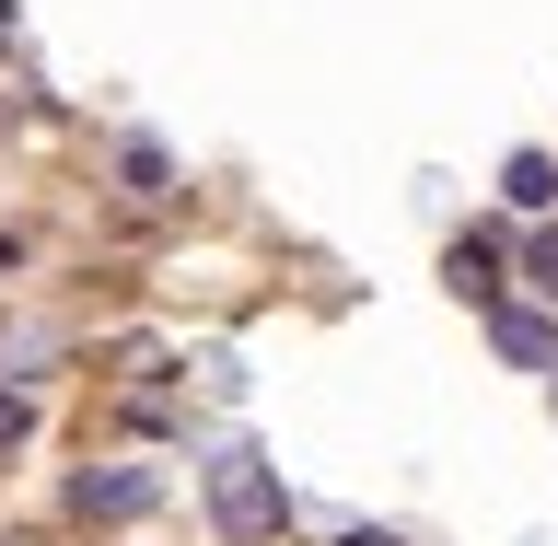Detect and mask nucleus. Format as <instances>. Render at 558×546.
Masks as SVG:
<instances>
[{"instance_id": "obj_1", "label": "nucleus", "mask_w": 558, "mask_h": 546, "mask_svg": "<svg viewBox=\"0 0 558 546\" xmlns=\"http://www.w3.org/2000/svg\"><path fill=\"white\" fill-rule=\"evenodd\" d=\"M209 523H221L233 546H268L279 523H291V488H279V465L256 442H221V453H209Z\"/></svg>"}, {"instance_id": "obj_2", "label": "nucleus", "mask_w": 558, "mask_h": 546, "mask_svg": "<svg viewBox=\"0 0 558 546\" xmlns=\"http://www.w3.org/2000/svg\"><path fill=\"white\" fill-rule=\"evenodd\" d=\"M151 500H163L151 465H82V477H70V512H82V523H140Z\"/></svg>"}, {"instance_id": "obj_3", "label": "nucleus", "mask_w": 558, "mask_h": 546, "mask_svg": "<svg viewBox=\"0 0 558 546\" xmlns=\"http://www.w3.org/2000/svg\"><path fill=\"white\" fill-rule=\"evenodd\" d=\"M488 349L512 373H558V303H488Z\"/></svg>"}, {"instance_id": "obj_4", "label": "nucleus", "mask_w": 558, "mask_h": 546, "mask_svg": "<svg viewBox=\"0 0 558 546\" xmlns=\"http://www.w3.org/2000/svg\"><path fill=\"white\" fill-rule=\"evenodd\" d=\"M500 198L547 221V209H558V163H547V151H512V163H500Z\"/></svg>"}, {"instance_id": "obj_5", "label": "nucleus", "mask_w": 558, "mask_h": 546, "mask_svg": "<svg viewBox=\"0 0 558 546\" xmlns=\"http://www.w3.org/2000/svg\"><path fill=\"white\" fill-rule=\"evenodd\" d=\"M117 174H129V198H174V163H163V139H129V151H117Z\"/></svg>"}, {"instance_id": "obj_6", "label": "nucleus", "mask_w": 558, "mask_h": 546, "mask_svg": "<svg viewBox=\"0 0 558 546\" xmlns=\"http://www.w3.org/2000/svg\"><path fill=\"white\" fill-rule=\"evenodd\" d=\"M442 268H453V291H465V303H500V256H488V244H453Z\"/></svg>"}, {"instance_id": "obj_7", "label": "nucleus", "mask_w": 558, "mask_h": 546, "mask_svg": "<svg viewBox=\"0 0 558 546\" xmlns=\"http://www.w3.org/2000/svg\"><path fill=\"white\" fill-rule=\"evenodd\" d=\"M523 279H535V291L558 303V221H535V244H523Z\"/></svg>"}, {"instance_id": "obj_8", "label": "nucleus", "mask_w": 558, "mask_h": 546, "mask_svg": "<svg viewBox=\"0 0 558 546\" xmlns=\"http://www.w3.org/2000/svg\"><path fill=\"white\" fill-rule=\"evenodd\" d=\"M24 430H35V396H24V384H0V453L24 442Z\"/></svg>"}, {"instance_id": "obj_9", "label": "nucleus", "mask_w": 558, "mask_h": 546, "mask_svg": "<svg viewBox=\"0 0 558 546\" xmlns=\"http://www.w3.org/2000/svg\"><path fill=\"white\" fill-rule=\"evenodd\" d=\"M349 546H396V535H349Z\"/></svg>"}]
</instances>
